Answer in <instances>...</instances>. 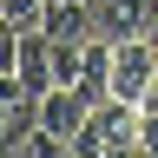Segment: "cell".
I'll use <instances>...</instances> for the list:
<instances>
[{
	"label": "cell",
	"instance_id": "cell-1",
	"mask_svg": "<svg viewBox=\"0 0 158 158\" xmlns=\"http://www.w3.org/2000/svg\"><path fill=\"white\" fill-rule=\"evenodd\" d=\"M138 125H145L138 99H99L86 132L73 138V158H138Z\"/></svg>",
	"mask_w": 158,
	"mask_h": 158
},
{
	"label": "cell",
	"instance_id": "cell-2",
	"mask_svg": "<svg viewBox=\"0 0 158 158\" xmlns=\"http://www.w3.org/2000/svg\"><path fill=\"white\" fill-rule=\"evenodd\" d=\"M40 125V86H27L20 73H0V152H20V138Z\"/></svg>",
	"mask_w": 158,
	"mask_h": 158
},
{
	"label": "cell",
	"instance_id": "cell-3",
	"mask_svg": "<svg viewBox=\"0 0 158 158\" xmlns=\"http://www.w3.org/2000/svg\"><path fill=\"white\" fill-rule=\"evenodd\" d=\"M158 79V53L145 33L112 40V99H145V86Z\"/></svg>",
	"mask_w": 158,
	"mask_h": 158
},
{
	"label": "cell",
	"instance_id": "cell-4",
	"mask_svg": "<svg viewBox=\"0 0 158 158\" xmlns=\"http://www.w3.org/2000/svg\"><path fill=\"white\" fill-rule=\"evenodd\" d=\"M92 106H99V99H86L79 86H46V92H40V125H46V132H59V138L73 145V138L86 132Z\"/></svg>",
	"mask_w": 158,
	"mask_h": 158
},
{
	"label": "cell",
	"instance_id": "cell-5",
	"mask_svg": "<svg viewBox=\"0 0 158 158\" xmlns=\"http://www.w3.org/2000/svg\"><path fill=\"white\" fill-rule=\"evenodd\" d=\"M92 20H99V40H132L158 20V0H92Z\"/></svg>",
	"mask_w": 158,
	"mask_h": 158
},
{
	"label": "cell",
	"instance_id": "cell-6",
	"mask_svg": "<svg viewBox=\"0 0 158 158\" xmlns=\"http://www.w3.org/2000/svg\"><path fill=\"white\" fill-rule=\"evenodd\" d=\"M40 33H46V40H92V33H99L92 0H46V13H40Z\"/></svg>",
	"mask_w": 158,
	"mask_h": 158
},
{
	"label": "cell",
	"instance_id": "cell-7",
	"mask_svg": "<svg viewBox=\"0 0 158 158\" xmlns=\"http://www.w3.org/2000/svg\"><path fill=\"white\" fill-rule=\"evenodd\" d=\"M0 13H7L13 27H40V13H46V0H0Z\"/></svg>",
	"mask_w": 158,
	"mask_h": 158
},
{
	"label": "cell",
	"instance_id": "cell-8",
	"mask_svg": "<svg viewBox=\"0 0 158 158\" xmlns=\"http://www.w3.org/2000/svg\"><path fill=\"white\" fill-rule=\"evenodd\" d=\"M13 59H20V27L0 13V73H13Z\"/></svg>",
	"mask_w": 158,
	"mask_h": 158
},
{
	"label": "cell",
	"instance_id": "cell-9",
	"mask_svg": "<svg viewBox=\"0 0 158 158\" xmlns=\"http://www.w3.org/2000/svg\"><path fill=\"white\" fill-rule=\"evenodd\" d=\"M138 158H158V112H145V125H138Z\"/></svg>",
	"mask_w": 158,
	"mask_h": 158
},
{
	"label": "cell",
	"instance_id": "cell-10",
	"mask_svg": "<svg viewBox=\"0 0 158 158\" xmlns=\"http://www.w3.org/2000/svg\"><path fill=\"white\" fill-rule=\"evenodd\" d=\"M138 106H145V112H158V79L145 86V99H138Z\"/></svg>",
	"mask_w": 158,
	"mask_h": 158
},
{
	"label": "cell",
	"instance_id": "cell-11",
	"mask_svg": "<svg viewBox=\"0 0 158 158\" xmlns=\"http://www.w3.org/2000/svg\"><path fill=\"white\" fill-rule=\"evenodd\" d=\"M145 40H152V53H158V20H152V27H145Z\"/></svg>",
	"mask_w": 158,
	"mask_h": 158
}]
</instances>
